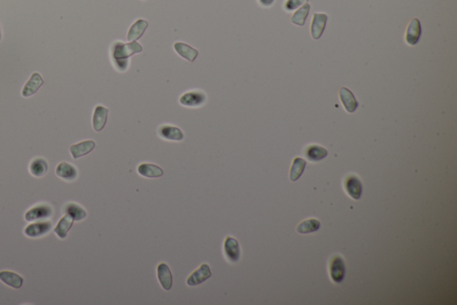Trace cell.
I'll list each match as a JSON object with an SVG mask.
<instances>
[{
	"label": "cell",
	"mask_w": 457,
	"mask_h": 305,
	"mask_svg": "<svg viewBox=\"0 0 457 305\" xmlns=\"http://www.w3.org/2000/svg\"><path fill=\"white\" fill-rule=\"evenodd\" d=\"M52 229V223L50 221H39L32 223L25 227V236L32 238H38L49 233Z\"/></svg>",
	"instance_id": "277c9868"
},
{
	"label": "cell",
	"mask_w": 457,
	"mask_h": 305,
	"mask_svg": "<svg viewBox=\"0 0 457 305\" xmlns=\"http://www.w3.org/2000/svg\"><path fill=\"white\" fill-rule=\"evenodd\" d=\"M53 214V208L47 204H39L30 208L28 212L25 213L24 219L28 222L38 221L41 219H46L50 218Z\"/></svg>",
	"instance_id": "7a4b0ae2"
},
{
	"label": "cell",
	"mask_w": 457,
	"mask_h": 305,
	"mask_svg": "<svg viewBox=\"0 0 457 305\" xmlns=\"http://www.w3.org/2000/svg\"><path fill=\"white\" fill-rule=\"evenodd\" d=\"M0 280L7 286L13 287L14 289L21 288L23 284V278L21 276L8 270L0 271Z\"/></svg>",
	"instance_id": "44dd1931"
},
{
	"label": "cell",
	"mask_w": 457,
	"mask_h": 305,
	"mask_svg": "<svg viewBox=\"0 0 457 305\" xmlns=\"http://www.w3.org/2000/svg\"><path fill=\"white\" fill-rule=\"evenodd\" d=\"M47 170H48V164L44 158H35L30 164V172L32 176L36 177L45 176L47 173Z\"/></svg>",
	"instance_id": "603a6c76"
},
{
	"label": "cell",
	"mask_w": 457,
	"mask_h": 305,
	"mask_svg": "<svg viewBox=\"0 0 457 305\" xmlns=\"http://www.w3.org/2000/svg\"><path fill=\"white\" fill-rule=\"evenodd\" d=\"M1 39H2V33H1V28H0V41H1Z\"/></svg>",
	"instance_id": "4dcf8cb0"
},
{
	"label": "cell",
	"mask_w": 457,
	"mask_h": 305,
	"mask_svg": "<svg viewBox=\"0 0 457 305\" xmlns=\"http://www.w3.org/2000/svg\"><path fill=\"white\" fill-rule=\"evenodd\" d=\"M329 274L335 283H341L345 278V262L339 256H334L329 262Z\"/></svg>",
	"instance_id": "5b68a950"
},
{
	"label": "cell",
	"mask_w": 457,
	"mask_h": 305,
	"mask_svg": "<svg viewBox=\"0 0 457 305\" xmlns=\"http://www.w3.org/2000/svg\"><path fill=\"white\" fill-rule=\"evenodd\" d=\"M109 109L103 106H97L94 110L92 119L93 129L96 132H101L107 124Z\"/></svg>",
	"instance_id": "7c38bea8"
},
{
	"label": "cell",
	"mask_w": 457,
	"mask_h": 305,
	"mask_svg": "<svg viewBox=\"0 0 457 305\" xmlns=\"http://www.w3.org/2000/svg\"><path fill=\"white\" fill-rule=\"evenodd\" d=\"M306 155L310 161H320L327 157L328 151L319 145H311L307 148Z\"/></svg>",
	"instance_id": "d4e9b609"
},
{
	"label": "cell",
	"mask_w": 457,
	"mask_h": 305,
	"mask_svg": "<svg viewBox=\"0 0 457 305\" xmlns=\"http://www.w3.org/2000/svg\"><path fill=\"white\" fill-rule=\"evenodd\" d=\"M212 276L210 267L207 263H203L198 269L188 277L187 285L189 287H196L207 281Z\"/></svg>",
	"instance_id": "8992f818"
},
{
	"label": "cell",
	"mask_w": 457,
	"mask_h": 305,
	"mask_svg": "<svg viewBox=\"0 0 457 305\" xmlns=\"http://www.w3.org/2000/svg\"><path fill=\"white\" fill-rule=\"evenodd\" d=\"M43 83L44 81L39 73H33L22 89L21 91L22 97L29 98L34 95L39 90V88L42 86Z\"/></svg>",
	"instance_id": "9c48e42d"
},
{
	"label": "cell",
	"mask_w": 457,
	"mask_h": 305,
	"mask_svg": "<svg viewBox=\"0 0 457 305\" xmlns=\"http://www.w3.org/2000/svg\"><path fill=\"white\" fill-rule=\"evenodd\" d=\"M175 51L177 52L179 56H181L182 58H185L187 61L194 62L196 60V58L198 56V51L190 47L188 44L183 43V42H176L173 45Z\"/></svg>",
	"instance_id": "d6986e66"
},
{
	"label": "cell",
	"mask_w": 457,
	"mask_h": 305,
	"mask_svg": "<svg viewBox=\"0 0 457 305\" xmlns=\"http://www.w3.org/2000/svg\"><path fill=\"white\" fill-rule=\"evenodd\" d=\"M64 212L65 214L71 216L73 220H76V221L82 220L87 217V212L85 209L82 208V206L76 204V203H68L65 205Z\"/></svg>",
	"instance_id": "cb8c5ba5"
},
{
	"label": "cell",
	"mask_w": 457,
	"mask_h": 305,
	"mask_svg": "<svg viewBox=\"0 0 457 305\" xmlns=\"http://www.w3.org/2000/svg\"><path fill=\"white\" fill-rule=\"evenodd\" d=\"M56 174L65 181H73L78 176V171L74 166L67 162H61L56 169Z\"/></svg>",
	"instance_id": "5bb4252c"
},
{
	"label": "cell",
	"mask_w": 457,
	"mask_h": 305,
	"mask_svg": "<svg viewBox=\"0 0 457 305\" xmlns=\"http://www.w3.org/2000/svg\"><path fill=\"white\" fill-rule=\"evenodd\" d=\"M307 161L301 158H296L293 161L292 167L290 169V174H289V178L290 181L296 182V180L300 178V176H302L303 170L306 169Z\"/></svg>",
	"instance_id": "484cf974"
},
{
	"label": "cell",
	"mask_w": 457,
	"mask_h": 305,
	"mask_svg": "<svg viewBox=\"0 0 457 305\" xmlns=\"http://www.w3.org/2000/svg\"><path fill=\"white\" fill-rule=\"evenodd\" d=\"M261 5H263L264 7H270L273 4L274 0H259Z\"/></svg>",
	"instance_id": "f546056e"
},
{
	"label": "cell",
	"mask_w": 457,
	"mask_h": 305,
	"mask_svg": "<svg viewBox=\"0 0 457 305\" xmlns=\"http://www.w3.org/2000/svg\"><path fill=\"white\" fill-rule=\"evenodd\" d=\"M224 253L230 262H239L240 258V247L238 241L232 237H228L224 241Z\"/></svg>",
	"instance_id": "ba28073f"
},
{
	"label": "cell",
	"mask_w": 457,
	"mask_h": 305,
	"mask_svg": "<svg viewBox=\"0 0 457 305\" xmlns=\"http://www.w3.org/2000/svg\"><path fill=\"white\" fill-rule=\"evenodd\" d=\"M421 35V22L417 18L411 20L405 33V41L410 46H414L418 43Z\"/></svg>",
	"instance_id": "30bf717a"
},
{
	"label": "cell",
	"mask_w": 457,
	"mask_h": 305,
	"mask_svg": "<svg viewBox=\"0 0 457 305\" xmlns=\"http://www.w3.org/2000/svg\"><path fill=\"white\" fill-rule=\"evenodd\" d=\"M138 172L140 176L148 178H157L164 176V170L155 164L142 163L138 167Z\"/></svg>",
	"instance_id": "ffe728a7"
},
{
	"label": "cell",
	"mask_w": 457,
	"mask_h": 305,
	"mask_svg": "<svg viewBox=\"0 0 457 305\" xmlns=\"http://www.w3.org/2000/svg\"><path fill=\"white\" fill-rule=\"evenodd\" d=\"M310 12V5L308 3L303 4L301 8H298L295 14L291 17V22L297 26H303L306 24L307 16Z\"/></svg>",
	"instance_id": "4316f807"
},
{
	"label": "cell",
	"mask_w": 457,
	"mask_h": 305,
	"mask_svg": "<svg viewBox=\"0 0 457 305\" xmlns=\"http://www.w3.org/2000/svg\"><path fill=\"white\" fill-rule=\"evenodd\" d=\"M345 188L346 193L353 200H359L363 191L362 183L358 177L356 176H349L345 181Z\"/></svg>",
	"instance_id": "2e32d148"
},
{
	"label": "cell",
	"mask_w": 457,
	"mask_h": 305,
	"mask_svg": "<svg viewBox=\"0 0 457 305\" xmlns=\"http://www.w3.org/2000/svg\"><path fill=\"white\" fill-rule=\"evenodd\" d=\"M148 27V22L146 20L143 19H139L137 20L129 30L128 34H127V40L129 42L132 41H136L139 40L143 34L145 33V31Z\"/></svg>",
	"instance_id": "ac0fdd59"
},
{
	"label": "cell",
	"mask_w": 457,
	"mask_h": 305,
	"mask_svg": "<svg viewBox=\"0 0 457 305\" xmlns=\"http://www.w3.org/2000/svg\"><path fill=\"white\" fill-rule=\"evenodd\" d=\"M143 48L137 41H132L129 43L116 42L112 47V58L114 65L121 71H124L128 66V58L133 55L139 54L142 51Z\"/></svg>",
	"instance_id": "6da1fadb"
},
{
	"label": "cell",
	"mask_w": 457,
	"mask_h": 305,
	"mask_svg": "<svg viewBox=\"0 0 457 305\" xmlns=\"http://www.w3.org/2000/svg\"><path fill=\"white\" fill-rule=\"evenodd\" d=\"M328 16L325 14H319V13L314 14L311 25V35L314 40H319L321 38L324 32Z\"/></svg>",
	"instance_id": "52a82bcc"
},
{
	"label": "cell",
	"mask_w": 457,
	"mask_h": 305,
	"mask_svg": "<svg viewBox=\"0 0 457 305\" xmlns=\"http://www.w3.org/2000/svg\"><path fill=\"white\" fill-rule=\"evenodd\" d=\"M320 226H321V223L318 219H309L300 223L296 227V231L300 233H313V232L317 231L320 228Z\"/></svg>",
	"instance_id": "83f0119b"
},
{
	"label": "cell",
	"mask_w": 457,
	"mask_h": 305,
	"mask_svg": "<svg viewBox=\"0 0 457 305\" xmlns=\"http://www.w3.org/2000/svg\"><path fill=\"white\" fill-rule=\"evenodd\" d=\"M73 221L74 220L71 218V216L66 214L59 220V222H58L57 226L54 229V232L59 238L64 239L65 237H67L69 230L71 229V226L73 225Z\"/></svg>",
	"instance_id": "7402d4cb"
},
{
	"label": "cell",
	"mask_w": 457,
	"mask_h": 305,
	"mask_svg": "<svg viewBox=\"0 0 457 305\" xmlns=\"http://www.w3.org/2000/svg\"><path fill=\"white\" fill-rule=\"evenodd\" d=\"M157 277L164 290L171 289L172 287V275L167 264L160 263L157 266Z\"/></svg>",
	"instance_id": "9a60e30c"
},
{
	"label": "cell",
	"mask_w": 457,
	"mask_h": 305,
	"mask_svg": "<svg viewBox=\"0 0 457 305\" xmlns=\"http://www.w3.org/2000/svg\"><path fill=\"white\" fill-rule=\"evenodd\" d=\"M96 147V143L92 140H83L79 144H73L70 147L72 158H79L88 155Z\"/></svg>",
	"instance_id": "8fae6325"
},
{
	"label": "cell",
	"mask_w": 457,
	"mask_h": 305,
	"mask_svg": "<svg viewBox=\"0 0 457 305\" xmlns=\"http://www.w3.org/2000/svg\"><path fill=\"white\" fill-rule=\"evenodd\" d=\"M207 101V96L201 90H190L183 94L180 98V103L182 106L189 107V108H196L205 104Z\"/></svg>",
	"instance_id": "3957f363"
},
{
	"label": "cell",
	"mask_w": 457,
	"mask_h": 305,
	"mask_svg": "<svg viewBox=\"0 0 457 305\" xmlns=\"http://www.w3.org/2000/svg\"><path fill=\"white\" fill-rule=\"evenodd\" d=\"M158 134L164 140H182L184 138V134L182 133V130L176 126L168 125L161 126L158 130Z\"/></svg>",
	"instance_id": "e0dca14e"
},
{
	"label": "cell",
	"mask_w": 457,
	"mask_h": 305,
	"mask_svg": "<svg viewBox=\"0 0 457 305\" xmlns=\"http://www.w3.org/2000/svg\"><path fill=\"white\" fill-rule=\"evenodd\" d=\"M339 98L344 108L348 113H353L358 108V102L351 90L346 87H342L339 90Z\"/></svg>",
	"instance_id": "4fadbf2b"
},
{
	"label": "cell",
	"mask_w": 457,
	"mask_h": 305,
	"mask_svg": "<svg viewBox=\"0 0 457 305\" xmlns=\"http://www.w3.org/2000/svg\"><path fill=\"white\" fill-rule=\"evenodd\" d=\"M306 3H308V0H287L284 8L288 12L294 11Z\"/></svg>",
	"instance_id": "f1b7e54d"
}]
</instances>
